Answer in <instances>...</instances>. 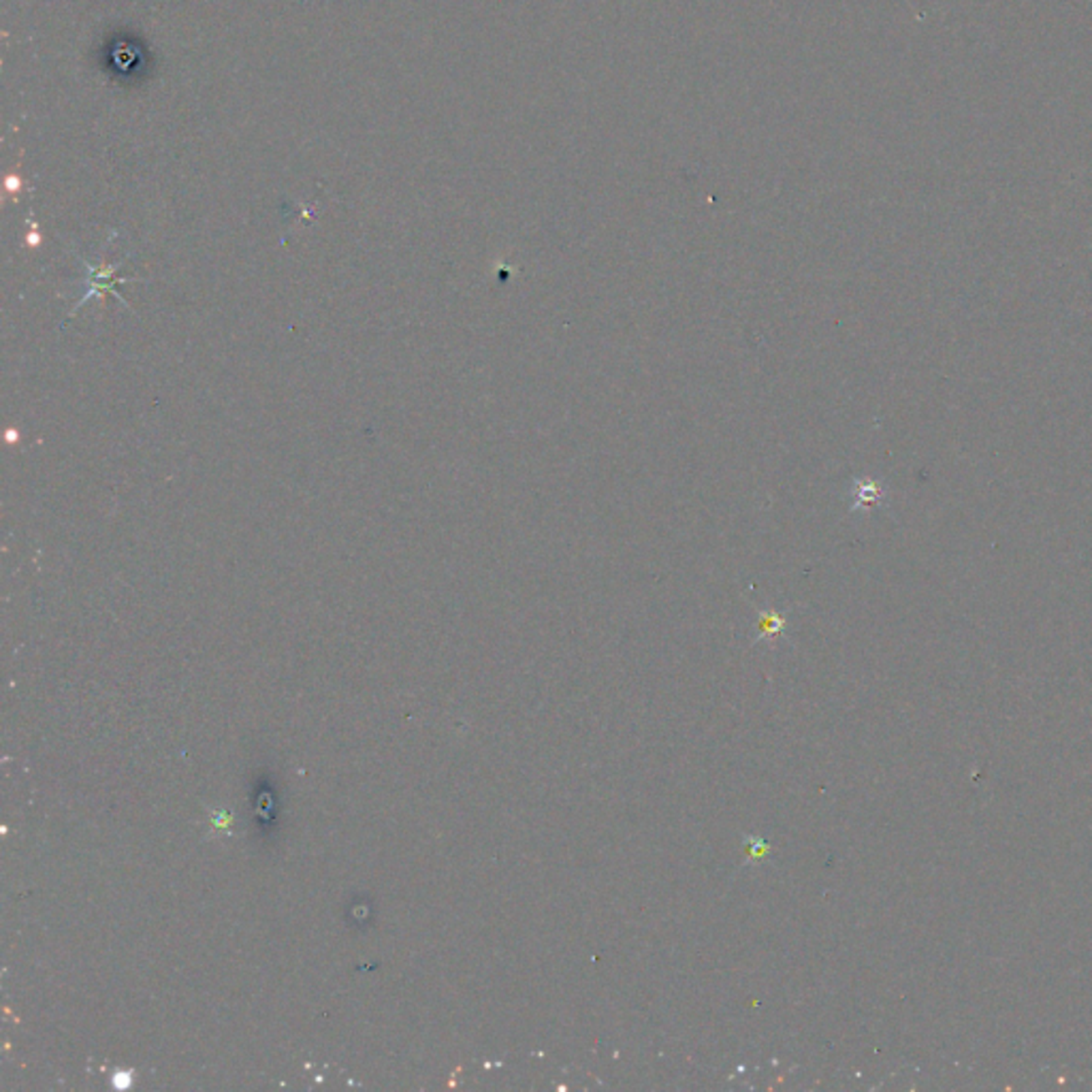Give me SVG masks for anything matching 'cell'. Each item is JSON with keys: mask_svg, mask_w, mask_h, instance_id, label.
I'll list each match as a JSON object with an SVG mask.
<instances>
[{"mask_svg": "<svg viewBox=\"0 0 1092 1092\" xmlns=\"http://www.w3.org/2000/svg\"><path fill=\"white\" fill-rule=\"evenodd\" d=\"M22 188H24V179H22V175H19L18 171L9 173V175H7V179H5V195H11L13 199H18V195L22 192Z\"/></svg>", "mask_w": 1092, "mask_h": 1092, "instance_id": "cell-1", "label": "cell"}, {"mask_svg": "<svg viewBox=\"0 0 1092 1092\" xmlns=\"http://www.w3.org/2000/svg\"><path fill=\"white\" fill-rule=\"evenodd\" d=\"M781 628H783V619L779 617V614H775V613L764 614V619H762V636H764V634H779V632H781Z\"/></svg>", "mask_w": 1092, "mask_h": 1092, "instance_id": "cell-2", "label": "cell"}]
</instances>
